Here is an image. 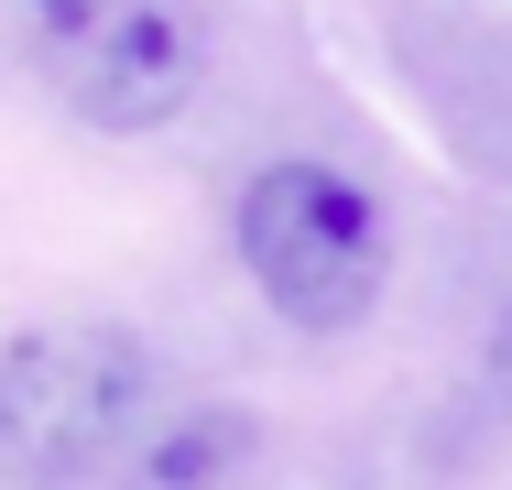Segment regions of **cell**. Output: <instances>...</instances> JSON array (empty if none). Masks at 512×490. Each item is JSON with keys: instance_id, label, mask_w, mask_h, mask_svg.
Segmentation results:
<instances>
[{"instance_id": "cell-3", "label": "cell", "mask_w": 512, "mask_h": 490, "mask_svg": "<svg viewBox=\"0 0 512 490\" xmlns=\"http://www.w3.org/2000/svg\"><path fill=\"white\" fill-rule=\"evenodd\" d=\"M207 77V22L186 0H88L55 33V88L88 131H164Z\"/></svg>"}, {"instance_id": "cell-5", "label": "cell", "mask_w": 512, "mask_h": 490, "mask_svg": "<svg viewBox=\"0 0 512 490\" xmlns=\"http://www.w3.org/2000/svg\"><path fill=\"white\" fill-rule=\"evenodd\" d=\"M33 11H44V22H55V33H66V22H77V11H88V0H33Z\"/></svg>"}, {"instance_id": "cell-4", "label": "cell", "mask_w": 512, "mask_h": 490, "mask_svg": "<svg viewBox=\"0 0 512 490\" xmlns=\"http://www.w3.org/2000/svg\"><path fill=\"white\" fill-rule=\"evenodd\" d=\"M240 447H251V414H186V425L142 436L131 458H142V480H153V490H207Z\"/></svg>"}, {"instance_id": "cell-1", "label": "cell", "mask_w": 512, "mask_h": 490, "mask_svg": "<svg viewBox=\"0 0 512 490\" xmlns=\"http://www.w3.org/2000/svg\"><path fill=\"white\" fill-rule=\"evenodd\" d=\"M153 349L131 327H33L0 349V480L77 490L142 447Z\"/></svg>"}, {"instance_id": "cell-2", "label": "cell", "mask_w": 512, "mask_h": 490, "mask_svg": "<svg viewBox=\"0 0 512 490\" xmlns=\"http://www.w3.org/2000/svg\"><path fill=\"white\" fill-rule=\"evenodd\" d=\"M240 262H251L262 305H273L295 338H349V327L382 305L393 229H382V207H371L360 175L284 153V164H262V175L240 186Z\"/></svg>"}]
</instances>
